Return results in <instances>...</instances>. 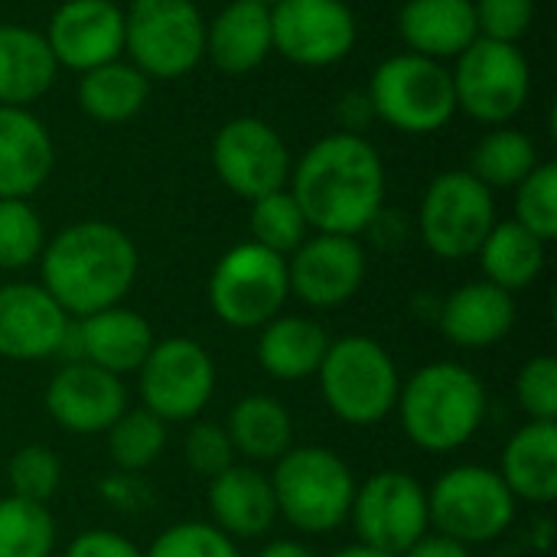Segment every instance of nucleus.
<instances>
[{
  "label": "nucleus",
  "mask_w": 557,
  "mask_h": 557,
  "mask_svg": "<svg viewBox=\"0 0 557 557\" xmlns=\"http://www.w3.org/2000/svg\"><path fill=\"white\" fill-rule=\"evenodd\" d=\"M235 457L248 463H277L294 447V418L271 395H245L225 421Z\"/></svg>",
  "instance_id": "nucleus-29"
},
{
  "label": "nucleus",
  "mask_w": 557,
  "mask_h": 557,
  "mask_svg": "<svg viewBox=\"0 0 557 557\" xmlns=\"http://www.w3.org/2000/svg\"><path fill=\"white\" fill-rule=\"evenodd\" d=\"M69 333L75 336L82 362H91L117 379L137 372L157 343L147 317H140L124 304L75 320Z\"/></svg>",
  "instance_id": "nucleus-21"
},
{
  "label": "nucleus",
  "mask_w": 557,
  "mask_h": 557,
  "mask_svg": "<svg viewBox=\"0 0 557 557\" xmlns=\"http://www.w3.org/2000/svg\"><path fill=\"white\" fill-rule=\"evenodd\" d=\"M535 140L519 127H496L490 131L470 160V173L486 189H516L535 166H539Z\"/></svg>",
  "instance_id": "nucleus-32"
},
{
  "label": "nucleus",
  "mask_w": 557,
  "mask_h": 557,
  "mask_svg": "<svg viewBox=\"0 0 557 557\" xmlns=\"http://www.w3.org/2000/svg\"><path fill=\"white\" fill-rule=\"evenodd\" d=\"M317 379L326 408L352 428H372L385 421L401 392L395 359L372 336L333 339Z\"/></svg>",
  "instance_id": "nucleus-5"
},
{
  "label": "nucleus",
  "mask_w": 557,
  "mask_h": 557,
  "mask_svg": "<svg viewBox=\"0 0 557 557\" xmlns=\"http://www.w3.org/2000/svg\"><path fill=\"white\" fill-rule=\"evenodd\" d=\"M398 414L408 441L428 454L467 447L486 421V388L460 362H431L398 392Z\"/></svg>",
  "instance_id": "nucleus-3"
},
{
  "label": "nucleus",
  "mask_w": 557,
  "mask_h": 557,
  "mask_svg": "<svg viewBox=\"0 0 557 557\" xmlns=\"http://www.w3.org/2000/svg\"><path fill=\"white\" fill-rule=\"evenodd\" d=\"M476 29L496 42H519L535 16V0H473Z\"/></svg>",
  "instance_id": "nucleus-42"
},
{
  "label": "nucleus",
  "mask_w": 557,
  "mask_h": 557,
  "mask_svg": "<svg viewBox=\"0 0 557 557\" xmlns=\"http://www.w3.org/2000/svg\"><path fill=\"white\" fill-rule=\"evenodd\" d=\"M277 519L304 535H330L349 522L356 476L330 447H290L271 473Z\"/></svg>",
  "instance_id": "nucleus-4"
},
{
  "label": "nucleus",
  "mask_w": 557,
  "mask_h": 557,
  "mask_svg": "<svg viewBox=\"0 0 557 557\" xmlns=\"http://www.w3.org/2000/svg\"><path fill=\"white\" fill-rule=\"evenodd\" d=\"M108 457L124 473H144L153 467L166 447V421L150 414L147 408H127L108 428Z\"/></svg>",
  "instance_id": "nucleus-33"
},
{
  "label": "nucleus",
  "mask_w": 557,
  "mask_h": 557,
  "mask_svg": "<svg viewBox=\"0 0 557 557\" xmlns=\"http://www.w3.org/2000/svg\"><path fill=\"white\" fill-rule=\"evenodd\" d=\"M72 317L42 284H0V359L42 362L65 349Z\"/></svg>",
  "instance_id": "nucleus-18"
},
{
  "label": "nucleus",
  "mask_w": 557,
  "mask_h": 557,
  "mask_svg": "<svg viewBox=\"0 0 557 557\" xmlns=\"http://www.w3.org/2000/svg\"><path fill=\"white\" fill-rule=\"evenodd\" d=\"M212 166L225 189L242 199H258L290 183V150L284 137L261 117L242 114L219 127L212 140Z\"/></svg>",
  "instance_id": "nucleus-14"
},
{
  "label": "nucleus",
  "mask_w": 557,
  "mask_h": 557,
  "mask_svg": "<svg viewBox=\"0 0 557 557\" xmlns=\"http://www.w3.org/2000/svg\"><path fill=\"white\" fill-rule=\"evenodd\" d=\"M519 512V499L503 483L499 470L463 463L431 486L428 519L431 529L460 545H490L503 539Z\"/></svg>",
  "instance_id": "nucleus-7"
},
{
  "label": "nucleus",
  "mask_w": 557,
  "mask_h": 557,
  "mask_svg": "<svg viewBox=\"0 0 557 557\" xmlns=\"http://www.w3.org/2000/svg\"><path fill=\"white\" fill-rule=\"evenodd\" d=\"M144 557H242L238 545L212 522H176L153 539Z\"/></svg>",
  "instance_id": "nucleus-39"
},
{
  "label": "nucleus",
  "mask_w": 557,
  "mask_h": 557,
  "mask_svg": "<svg viewBox=\"0 0 557 557\" xmlns=\"http://www.w3.org/2000/svg\"><path fill=\"white\" fill-rule=\"evenodd\" d=\"M59 62L42 33L23 23H0V104L29 108L55 82Z\"/></svg>",
  "instance_id": "nucleus-28"
},
{
  "label": "nucleus",
  "mask_w": 557,
  "mask_h": 557,
  "mask_svg": "<svg viewBox=\"0 0 557 557\" xmlns=\"http://www.w3.org/2000/svg\"><path fill=\"white\" fill-rule=\"evenodd\" d=\"M519 408L529 421H557V359L555 356H532L516 379Z\"/></svg>",
  "instance_id": "nucleus-40"
},
{
  "label": "nucleus",
  "mask_w": 557,
  "mask_h": 557,
  "mask_svg": "<svg viewBox=\"0 0 557 557\" xmlns=\"http://www.w3.org/2000/svg\"><path fill=\"white\" fill-rule=\"evenodd\" d=\"M209 307L228 330H261L274 317H281L290 284H287V258L242 242L228 248L209 274Z\"/></svg>",
  "instance_id": "nucleus-9"
},
{
  "label": "nucleus",
  "mask_w": 557,
  "mask_h": 557,
  "mask_svg": "<svg viewBox=\"0 0 557 557\" xmlns=\"http://www.w3.org/2000/svg\"><path fill=\"white\" fill-rule=\"evenodd\" d=\"M545 242L535 238L529 228H522L516 219L509 222H496L486 235V242L480 245V264H483V281L516 294L525 290L529 284L539 281V274L545 271Z\"/></svg>",
  "instance_id": "nucleus-31"
},
{
  "label": "nucleus",
  "mask_w": 557,
  "mask_h": 557,
  "mask_svg": "<svg viewBox=\"0 0 557 557\" xmlns=\"http://www.w3.org/2000/svg\"><path fill=\"white\" fill-rule=\"evenodd\" d=\"M496 225V199L470 170L441 173L418 212V232L431 255L444 261H463L480 251Z\"/></svg>",
  "instance_id": "nucleus-11"
},
{
  "label": "nucleus",
  "mask_w": 557,
  "mask_h": 557,
  "mask_svg": "<svg viewBox=\"0 0 557 557\" xmlns=\"http://www.w3.org/2000/svg\"><path fill=\"white\" fill-rule=\"evenodd\" d=\"M55 519L42 503L0 499V557H52Z\"/></svg>",
  "instance_id": "nucleus-34"
},
{
  "label": "nucleus",
  "mask_w": 557,
  "mask_h": 557,
  "mask_svg": "<svg viewBox=\"0 0 557 557\" xmlns=\"http://www.w3.org/2000/svg\"><path fill=\"white\" fill-rule=\"evenodd\" d=\"M147 95H150V78L137 65L121 59L82 72L75 88L78 108L101 124L131 121L147 104Z\"/></svg>",
  "instance_id": "nucleus-30"
},
{
  "label": "nucleus",
  "mask_w": 557,
  "mask_h": 557,
  "mask_svg": "<svg viewBox=\"0 0 557 557\" xmlns=\"http://www.w3.org/2000/svg\"><path fill=\"white\" fill-rule=\"evenodd\" d=\"M333 557H398V555H388V552H379V548H369V545H352V548L336 552Z\"/></svg>",
  "instance_id": "nucleus-47"
},
{
  "label": "nucleus",
  "mask_w": 557,
  "mask_h": 557,
  "mask_svg": "<svg viewBox=\"0 0 557 557\" xmlns=\"http://www.w3.org/2000/svg\"><path fill=\"white\" fill-rule=\"evenodd\" d=\"M189 424L193 428L186 431V441H183L186 467L206 480L228 470L235 463V447L228 441L225 424H212V421H189Z\"/></svg>",
  "instance_id": "nucleus-41"
},
{
  "label": "nucleus",
  "mask_w": 557,
  "mask_h": 557,
  "mask_svg": "<svg viewBox=\"0 0 557 557\" xmlns=\"http://www.w3.org/2000/svg\"><path fill=\"white\" fill-rule=\"evenodd\" d=\"M7 483H10V496L46 506L62 486V463L52 447L26 444L7 463Z\"/></svg>",
  "instance_id": "nucleus-37"
},
{
  "label": "nucleus",
  "mask_w": 557,
  "mask_h": 557,
  "mask_svg": "<svg viewBox=\"0 0 557 557\" xmlns=\"http://www.w3.org/2000/svg\"><path fill=\"white\" fill-rule=\"evenodd\" d=\"M212 525L225 532L232 542L264 539L277 522V499L271 476L255 463H232L219 476L209 480L206 493Z\"/></svg>",
  "instance_id": "nucleus-20"
},
{
  "label": "nucleus",
  "mask_w": 557,
  "mask_h": 557,
  "mask_svg": "<svg viewBox=\"0 0 557 557\" xmlns=\"http://www.w3.org/2000/svg\"><path fill=\"white\" fill-rule=\"evenodd\" d=\"M46 414L75 437L108 434V428L127 411V388L117 375L91 366L69 362L46 385Z\"/></svg>",
  "instance_id": "nucleus-17"
},
{
  "label": "nucleus",
  "mask_w": 557,
  "mask_h": 557,
  "mask_svg": "<svg viewBox=\"0 0 557 557\" xmlns=\"http://www.w3.org/2000/svg\"><path fill=\"white\" fill-rule=\"evenodd\" d=\"M330 333L310 317H274L258 330V366L274 382L313 379L326 359Z\"/></svg>",
  "instance_id": "nucleus-27"
},
{
  "label": "nucleus",
  "mask_w": 557,
  "mask_h": 557,
  "mask_svg": "<svg viewBox=\"0 0 557 557\" xmlns=\"http://www.w3.org/2000/svg\"><path fill=\"white\" fill-rule=\"evenodd\" d=\"M46 228L29 199H0V268L23 271L39 261Z\"/></svg>",
  "instance_id": "nucleus-36"
},
{
  "label": "nucleus",
  "mask_w": 557,
  "mask_h": 557,
  "mask_svg": "<svg viewBox=\"0 0 557 557\" xmlns=\"http://www.w3.org/2000/svg\"><path fill=\"white\" fill-rule=\"evenodd\" d=\"M258 557H317L304 542H297V539H277V542H271V545H264Z\"/></svg>",
  "instance_id": "nucleus-45"
},
{
  "label": "nucleus",
  "mask_w": 557,
  "mask_h": 557,
  "mask_svg": "<svg viewBox=\"0 0 557 557\" xmlns=\"http://www.w3.org/2000/svg\"><path fill=\"white\" fill-rule=\"evenodd\" d=\"M366 281V251L352 235L317 232L287 258L290 294L313 310L349 304Z\"/></svg>",
  "instance_id": "nucleus-16"
},
{
  "label": "nucleus",
  "mask_w": 557,
  "mask_h": 557,
  "mask_svg": "<svg viewBox=\"0 0 557 557\" xmlns=\"http://www.w3.org/2000/svg\"><path fill=\"white\" fill-rule=\"evenodd\" d=\"M65 557H144V552L117 532L91 529V532H82L69 542Z\"/></svg>",
  "instance_id": "nucleus-43"
},
{
  "label": "nucleus",
  "mask_w": 557,
  "mask_h": 557,
  "mask_svg": "<svg viewBox=\"0 0 557 557\" xmlns=\"http://www.w3.org/2000/svg\"><path fill=\"white\" fill-rule=\"evenodd\" d=\"M366 98L372 114L401 134H434L457 114L450 69L418 52L385 59L372 72Z\"/></svg>",
  "instance_id": "nucleus-6"
},
{
  "label": "nucleus",
  "mask_w": 557,
  "mask_h": 557,
  "mask_svg": "<svg viewBox=\"0 0 557 557\" xmlns=\"http://www.w3.org/2000/svg\"><path fill=\"white\" fill-rule=\"evenodd\" d=\"M258 3H268V7H271V3H277V0H258Z\"/></svg>",
  "instance_id": "nucleus-48"
},
{
  "label": "nucleus",
  "mask_w": 557,
  "mask_h": 557,
  "mask_svg": "<svg viewBox=\"0 0 557 557\" xmlns=\"http://www.w3.org/2000/svg\"><path fill=\"white\" fill-rule=\"evenodd\" d=\"M359 26L346 0H277L271 3V46L287 62L336 65L356 46Z\"/></svg>",
  "instance_id": "nucleus-15"
},
{
  "label": "nucleus",
  "mask_w": 557,
  "mask_h": 557,
  "mask_svg": "<svg viewBox=\"0 0 557 557\" xmlns=\"http://www.w3.org/2000/svg\"><path fill=\"white\" fill-rule=\"evenodd\" d=\"M124 52L147 78H183L206 55V20L193 0H131Z\"/></svg>",
  "instance_id": "nucleus-8"
},
{
  "label": "nucleus",
  "mask_w": 557,
  "mask_h": 557,
  "mask_svg": "<svg viewBox=\"0 0 557 557\" xmlns=\"http://www.w3.org/2000/svg\"><path fill=\"white\" fill-rule=\"evenodd\" d=\"M248 222H251V242L281 258H290L310 232L290 189H277V193L251 199Z\"/></svg>",
  "instance_id": "nucleus-35"
},
{
  "label": "nucleus",
  "mask_w": 557,
  "mask_h": 557,
  "mask_svg": "<svg viewBox=\"0 0 557 557\" xmlns=\"http://www.w3.org/2000/svg\"><path fill=\"white\" fill-rule=\"evenodd\" d=\"M516 222L545 245L557 238V163H539L516 186Z\"/></svg>",
  "instance_id": "nucleus-38"
},
{
  "label": "nucleus",
  "mask_w": 557,
  "mask_h": 557,
  "mask_svg": "<svg viewBox=\"0 0 557 557\" xmlns=\"http://www.w3.org/2000/svg\"><path fill=\"white\" fill-rule=\"evenodd\" d=\"M516 317L519 310L509 290L490 281H470L441 304L437 326L460 349H490L512 333Z\"/></svg>",
  "instance_id": "nucleus-22"
},
{
  "label": "nucleus",
  "mask_w": 557,
  "mask_h": 557,
  "mask_svg": "<svg viewBox=\"0 0 557 557\" xmlns=\"http://www.w3.org/2000/svg\"><path fill=\"white\" fill-rule=\"evenodd\" d=\"M457 108L483 124H509L529 101L532 69L519 42H496L476 36L450 72Z\"/></svg>",
  "instance_id": "nucleus-10"
},
{
  "label": "nucleus",
  "mask_w": 557,
  "mask_h": 557,
  "mask_svg": "<svg viewBox=\"0 0 557 557\" xmlns=\"http://www.w3.org/2000/svg\"><path fill=\"white\" fill-rule=\"evenodd\" d=\"M287 189L310 228L356 238L382 215L385 163L362 134L336 131L297 160Z\"/></svg>",
  "instance_id": "nucleus-1"
},
{
  "label": "nucleus",
  "mask_w": 557,
  "mask_h": 557,
  "mask_svg": "<svg viewBox=\"0 0 557 557\" xmlns=\"http://www.w3.org/2000/svg\"><path fill=\"white\" fill-rule=\"evenodd\" d=\"M271 46V7L232 0L206 23V55L225 75H248L264 65Z\"/></svg>",
  "instance_id": "nucleus-24"
},
{
  "label": "nucleus",
  "mask_w": 557,
  "mask_h": 557,
  "mask_svg": "<svg viewBox=\"0 0 557 557\" xmlns=\"http://www.w3.org/2000/svg\"><path fill=\"white\" fill-rule=\"evenodd\" d=\"M349 522L359 545L401 557L424 532H431L428 490L411 473L379 470L356 486Z\"/></svg>",
  "instance_id": "nucleus-13"
},
{
  "label": "nucleus",
  "mask_w": 557,
  "mask_h": 557,
  "mask_svg": "<svg viewBox=\"0 0 557 557\" xmlns=\"http://www.w3.org/2000/svg\"><path fill=\"white\" fill-rule=\"evenodd\" d=\"M137 375L144 408L166 424L196 421L215 395V362L189 336L157 339Z\"/></svg>",
  "instance_id": "nucleus-12"
},
{
  "label": "nucleus",
  "mask_w": 557,
  "mask_h": 557,
  "mask_svg": "<svg viewBox=\"0 0 557 557\" xmlns=\"http://www.w3.org/2000/svg\"><path fill=\"white\" fill-rule=\"evenodd\" d=\"M398 33L418 55L434 62L457 59L480 36L473 0H405Z\"/></svg>",
  "instance_id": "nucleus-26"
},
{
  "label": "nucleus",
  "mask_w": 557,
  "mask_h": 557,
  "mask_svg": "<svg viewBox=\"0 0 557 557\" xmlns=\"http://www.w3.org/2000/svg\"><path fill=\"white\" fill-rule=\"evenodd\" d=\"M42 287L75 320L117 307L137 284L140 255L131 235L104 219L65 225L39 255Z\"/></svg>",
  "instance_id": "nucleus-2"
},
{
  "label": "nucleus",
  "mask_w": 557,
  "mask_h": 557,
  "mask_svg": "<svg viewBox=\"0 0 557 557\" xmlns=\"http://www.w3.org/2000/svg\"><path fill=\"white\" fill-rule=\"evenodd\" d=\"M499 476L516 499L552 506L557 499V421L522 424L503 450Z\"/></svg>",
  "instance_id": "nucleus-25"
},
{
  "label": "nucleus",
  "mask_w": 557,
  "mask_h": 557,
  "mask_svg": "<svg viewBox=\"0 0 557 557\" xmlns=\"http://www.w3.org/2000/svg\"><path fill=\"white\" fill-rule=\"evenodd\" d=\"M55 147L29 108L0 104V199H29L49 180Z\"/></svg>",
  "instance_id": "nucleus-23"
},
{
  "label": "nucleus",
  "mask_w": 557,
  "mask_h": 557,
  "mask_svg": "<svg viewBox=\"0 0 557 557\" xmlns=\"http://www.w3.org/2000/svg\"><path fill=\"white\" fill-rule=\"evenodd\" d=\"M552 539H555V525H552V519H542L539 529H535V548L552 552Z\"/></svg>",
  "instance_id": "nucleus-46"
},
{
  "label": "nucleus",
  "mask_w": 557,
  "mask_h": 557,
  "mask_svg": "<svg viewBox=\"0 0 557 557\" xmlns=\"http://www.w3.org/2000/svg\"><path fill=\"white\" fill-rule=\"evenodd\" d=\"M46 42L59 69L88 72L124 52V7L114 0H65L46 26Z\"/></svg>",
  "instance_id": "nucleus-19"
},
{
  "label": "nucleus",
  "mask_w": 557,
  "mask_h": 557,
  "mask_svg": "<svg viewBox=\"0 0 557 557\" xmlns=\"http://www.w3.org/2000/svg\"><path fill=\"white\" fill-rule=\"evenodd\" d=\"M401 557H470V548L441 532H424Z\"/></svg>",
  "instance_id": "nucleus-44"
}]
</instances>
